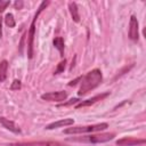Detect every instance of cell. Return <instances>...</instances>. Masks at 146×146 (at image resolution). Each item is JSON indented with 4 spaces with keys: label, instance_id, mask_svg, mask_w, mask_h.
<instances>
[{
    "label": "cell",
    "instance_id": "7a4b0ae2",
    "mask_svg": "<svg viewBox=\"0 0 146 146\" xmlns=\"http://www.w3.org/2000/svg\"><path fill=\"white\" fill-rule=\"evenodd\" d=\"M49 5L48 1H43L41 2L40 7L38 8V11L35 13L34 15V18L31 23V26H30V31H29V43H27V56L29 58H32L33 57V39H34V32H35V22H36V18L39 17V15L42 13V10Z\"/></svg>",
    "mask_w": 146,
    "mask_h": 146
},
{
    "label": "cell",
    "instance_id": "44dd1931",
    "mask_svg": "<svg viewBox=\"0 0 146 146\" xmlns=\"http://www.w3.org/2000/svg\"><path fill=\"white\" fill-rule=\"evenodd\" d=\"M2 35V31H1V17H0V36Z\"/></svg>",
    "mask_w": 146,
    "mask_h": 146
},
{
    "label": "cell",
    "instance_id": "2e32d148",
    "mask_svg": "<svg viewBox=\"0 0 146 146\" xmlns=\"http://www.w3.org/2000/svg\"><path fill=\"white\" fill-rule=\"evenodd\" d=\"M10 89L11 90H18L21 89V81L19 80H14L11 86H10Z\"/></svg>",
    "mask_w": 146,
    "mask_h": 146
},
{
    "label": "cell",
    "instance_id": "3957f363",
    "mask_svg": "<svg viewBox=\"0 0 146 146\" xmlns=\"http://www.w3.org/2000/svg\"><path fill=\"white\" fill-rule=\"evenodd\" d=\"M114 138V133H98V135H89L78 138H70L68 140L72 141H79V143H106Z\"/></svg>",
    "mask_w": 146,
    "mask_h": 146
},
{
    "label": "cell",
    "instance_id": "7c38bea8",
    "mask_svg": "<svg viewBox=\"0 0 146 146\" xmlns=\"http://www.w3.org/2000/svg\"><path fill=\"white\" fill-rule=\"evenodd\" d=\"M70 7V11H71V15H72V18L74 22H79L80 21V15H79V10H78V6L75 2H70L68 5Z\"/></svg>",
    "mask_w": 146,
    "mask_h": 146
},
{
    "label": "cell",
    "instance_id": "8fae6325",
    "mask_svg": "<svg viewBox=\"0 0 146 146\" xmlns=\"http://www.w3.org/2000/svg\"><path fill=\"white\" fill-rule=\"evenodd\" d=\"M74 123L73 119H63V120H59L57 122H52L50 124H48L46 127L47 130H51V129H55V128H59V127H66V125H72Z\"/></svg>",
    "mask_w": 146,
    "mask_h": 146
},
{
    "label": "cell",
    "instance_id": "5bb4252c",
    "mask_svg": "<svg viewBox=\"0 0 146 146\" xmlns=\"http://www.w3.org/2000/svg\"><path fill=\"white\" fill-rule=\"evenodd\" d=\"M52 43H54L55 48L59 50L60 56H63V51H64V40H63V38H60V36L55 38L54 41H52Z\"/></svg>",
    "mask_w": 146,
    "mask_h": 146
},
{
    "label": "cell",
    "instance_id": "277c9868",
    "mask_svg": "<svg viewBox=\"0 0 146 146\" xmlns=\"http://www.w3.org/2000/svg\"><path fill=\"white\" fill-rule=\"evenodd\" d=\"M108 127L107 123H98V124H92V125H84V127H71L64 130L65 133H87V132H96V131H102L105 130Z\"/></svg>",
    "mask_w": 146,
    "mask_h": 146
},
{
    "label": "cell",
    "instance_id": "9a60e30c",
    "mask_svg": "<svg viewBox=\"0 0 146 146\" xmlns=\"http://www.w3.org/2000/svg\"><path fill=\"white\" fill-rule=\"evenodd\" d=\"M5 22L9 27H14L15 26V18H14L13 14H7L5 17Z\"/></svg>",
    "mask_w": 146,
    "mask_h": 146
},
{
    "label": "cell",
    "instance_id": "52a82bcc",
    "mask_svg": "<svg viewBox=\"0 0 146 146\" xmlns=\"http://www.w3.org/2000/svg\"><path fill=\"white\" fill-rule=\"evenodd\" d=\"M129 38L132 41H137L139 38L138 33V21L135 16H131L130 18V24H129Z\"/></svg>",
    "mask_w": 146,
    "mask_h": 146
},
{
    "label": "cell",
    "instance_id": "9c48e42d",
    "mask_svg": "<svg viewBox=\"0 0 146 146\" xmlns=\"http://www.w3.org/2000/svg\"><path fill=\"white\" fill-rule=\"evenodd\" d=\"M146 143L145 139H136V138H122L116 141V145L119 146H135V145H144Z\"/></svg>",
    "mask_w": 146,
    "mask_h": 146
},
{
    "label": "cell",
    "instance_id": "ffe728a7",
    "mask_svg": "<svg viewBox=\"0 0 146 146\" xmlns=\"http://www.w3.org/2000/svg\"><path fill=\"white\" fill-rule=\"evenodd\" d=\"M79 99H76V98H74V99H71V102H68V103H65V104H63V105H70V104H74V103H76Z\"/></svg>",
    "mask_w": 146,
    "mask_h": 146
},
{
    "label": "cell",
    "instance_id": "d6986e66",
    "mask_svg": "<svg viewBox=\"0 0 146 146\" xmlns=\"http://www.w3.org/2000/svg\"><path fill=\"white\" fill-rule=\"evenodd\" d=\"M22 6H23V2H22V1H19V2L16 1V2H15V8H16V9H21Z\"/></svg>",
    "mask_w": 146,
    "mask_h": 146
},
{
    "label": "cell",
    "instance_id": "ba28073f",
    "mask_svg": "<svg viewBox=\"0 0 146 146\" xmlns=\"http://www.w3.org/2000/svg\"><path fill=\"white\" fill-rule=\"evenodd\" d=\"M108 95H110V92H104V94L97 95V96H95V97H92V98H89V99H87V100H84V102L79 103V104L75 106V108H81V107L90 106V105H92V104H95V103H97V102H99V100H103V99L106 98Z\"/></svg>",
    "mask_w": 146,
    "mask_h": 146
},
{
    "label": "cell",
    "instance_id": "4fadbf2b",
    "mask_svg": "<svg viewBox=\"0 0 146 146\" xmlns=\"http://www.w3.org/2000/svg\"><path fill=\"white\" fill-rule=\"evenodd\" d=\"M7 70H8V62L2 60L0 63V82H3L7 78Z\"/></svg>",
    "mask_w": 146,
    "mask_h": 146
},
{
    "label": "cell",
    "instance_id": "6da1fadb",
    "mask_svg": "<svg viewBox=\"0 0 146 146\" xmlns=\"http://www.w3.org/2000/svg\"><path fill=\"white\" fill-rule=\"evenodd\" d=\"M103 80V75L102 72L97 68L90 71L89 73H87L83 78H81V86H80V90H79V95H86L88 91L95 89L96 87H98L100 84Z\"/></svg>",
    "mask_w": 146,
    "mask_h": 146
},
{
    "label": "cell",
    "instance_id": "5b68a950",
    "mask_svg": "<svg viewBox=\"0 0 146 146\" xmlns=\"http://www.w3.org/2000/svg\"><path fill=\"white\" fill-rule=\"evenodd\" d=\"M9 146H67L59 141H27V143H14Z\"/></svg>",
    "mask_w": 146,
    "mask_h": 146
},
{
    "label": "cell",
    "instance_id": "ac0fdd59",
    "mask_svg": "<svg viewBox=\"0 0 146 146\" xmlns=\"http://www.w3.org/2000/svg\"><path fill=\"white\" fill-rule=\"evenodd\" d=\"M65 64H66V60H65V59H64V60H63V62H60V63H59V65H58V67H57V70H56V72H55V73H60V72H62V71H63V70H64V68H65Z\"/></svg>",
    "mask_w": 146,
    "mask_h": 146
},
{
    "label": "cell",
    "instance_id": "8992f818",
    "mask_svg": "<svg viewBox=\"0 0 146 146\" xmlns=\"http://www.w3.org/2000/svg\"><path fill=\"white\" fill-rule=\"evenodd\" d=\"M43 100L48 102H63L67 98V94L65 91H52V92H47L41 96Z\"/></svg>",
    "mask_w": 146,
    "mask_h": 146
},
{
    "label": "cell",
    "instance_id": "30bf717a",
    "mask_svg": "<svg viewBox=\"0 0 146 146\" xmlns=\"http://www.w3.org/2000/svg\"><path fill=\"white\" fill-rule=\"evenodd\" d=\"M0 123L6 129H8L9 131H11L14 133H21V129H19V127L15 122H13V121H10V120H8L6 117H0Z\"/></svg>",
    "mask_w": 146,
    "mask_h": 146
},
{
    "label": "cell",
    "instance_id": "e0dca14e",
    "mask_svg": "<svg viewBox=\"0 0 146 146\" xmlns=\"http://www.w3.org/2000/svg\"><path fill=\"white\" fill-rule=\"evenodd\" d=\"M9 5H10L9 1H2V0H0V13H2Z\"/></svg>",
    "mask_w": 146,
    "mask_h": 146
}]
</instances>
